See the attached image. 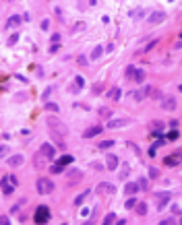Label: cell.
Instances as JSON below:
<instances>
[{"instance_id":"cell-1","label":"cell","mask_w":182,"mask_h":225,"mask_svg":"<svg viewBox=\"0 0 182 225\" xmlns=\"http://www.w3.org/2000/svg\"><path fill=\"white\" fill-rule=\"evenodd\" d=\"M46 122H48V126L52 128V132H58V134H62V136L68 132L66 124H64V122H60V120H56L54 116H48V120H46Z\"/></svg>"},{"instance_id":"cell-2","label":"cell","mask_w":182,"mask_h":225,"mask_svg":"<svg viewBox=\"0 0 182 225\" xmlns=\"http://www.w3.org/2000/svg\"><path fill=\"white\" fill-rule=\"evenodd\" d=\"M35 190L39 192V194H50L52 190H54V182L48 178H39L35 182Z\"/></svg>"},{"instance_id":"cell-3","label":"cell","mask_w":182,"mask_h":225,"mask_svg":"<svg viewBox=\"0 0 182 225\" xmlns=\"http://www.w3.org/2000/svg\"><path fill=\"white\" fill-rule=\"evenodd\" d=\"M170 198H172V194L170 192H155V209L157 211H161L168 202H170Z\"/></svg>"},{"instance_id":"cell-4","label":"cell","mask_w":182,"mask_h":225,"mask_svg":"<svg viewBox=\"0 0 182 225\" xmlns=\"http://www.w3.org/2000/svg\"><path fill=\"white\" fill-rule=\"evenodd\" d=\"M48 219H50V209H48L46 204L37 207V211H35V221H37V223H46Z\"/></svg>"},{"instance_id":"cell-5","label":"cell","mask_w":182,"mask_h":225,"mask_svg":"<svg viewBox=\"0 0 182 225\" xmlns=\"http://www.w3.org/2000/svg\"><path fill=\"white\" fill-rule=\"evenodd\" d=\"M54 145H50V142H44L42 145V157L44 159H54Z\"/></svg>"},{"instance_id":"cell-6","label":"cell","mask_w":182,"mask_h":225,"mask_svg":"<svg viewBox=\"0 0 182 225\" xmlns=\"http://www.w3.org/2000/svg\"><path fill=\"white\" fill-rule=\"evenodd\" d=\"M21 23H23V17H21V15H12L11 19L6 21V25H4V27H6V29H15V27H19Z\"/></svg>"},{"instance_id":"cell-7","label":"cell","mask_w":182,"mask_h":225,"mask_svg":"<svg viewBox=\"0 0 182 225\" xmlns=\"http://www.w3.org/2000/svg\"><path fill=\"white\" fill-rule=\"evenodd\" d=\"M161 107L168 109V112H174V109H176V99H174V97H163V99H161Z\"/></svg>"},{"instance_id":"cell-8","label":"cell","mask_w":182,"mask_h":225,"mask_svg":"<svg viewBox=\"0 0 182 225\" xmlns=\"http://www.w3.org/2000/svg\"><path fill=\"white\" fill-rule=\"evenodd\" d=\"M102 130H103V126H91V128H87V130L83 132V139H93V136H97Z\"/></svg>"},{"instance_id":"cell-9","label":"cell","mask_w":182,"mask_h":225,"mask_svg":"<svg viewBox=\"0 0 182 225\" xmlns=\"http://www.w3.org/2000/svg\"><path fill=\"white\" fill-rule=\"evenodd\" d=\"M128 124V120L126 118H118V120H108V128H122Z\"/></svg>"},{"instance_id":"cell-10","label":"cell","mask_w":182,"mask_h":225,"mask_svg":"<svg viewBox=\"0 0 182 225\" xmlns=\"http://www.w3.org/2000/svg\"><path fill=\"white\" fill-rule=\"evenodd\" d=\"M106 167H108V169H116V167H118V157L114 153H110L106 157Z\"/></svg>"},{"instance_id":"cell-11","label":"cell","mask_w":182,"mask_h":225,"mask_svg":"<svg viewBox=\"0 0 182 225\" xmlns=\"http://www.w3.org/2000/svg\"><path fill=\"white\" fill-rule=\"evenodd\" d=\"M139 182H128V184H124V194H135V192H139Z\"/></svg>"},{"instance_id":"cell-12","label":"cell","mask_w":182,"mask_h":225,"mask_svg":"<svg viewBox=\"0 0 182 225\" xmlns=\"http://www.w3.org/2000/svg\"><path fill=\"white\" fill-rule=\"evenodd\" d=\"M8 182H11L8 178H2V194H4V196H11L12 194V186H15V184H8Z\"/></svg>"},{"instance_id":"cell-13","label":"cell","mask_w":182,"mask_h":225,"mask_svg":"<svg viewBox=\"0 0 182 225\" xmlns=\"http://www.w3.org/2000/svg\"><path fill=\"white\" fill-rule=\"evenodd\" d=\"M11 167H21L23 165V155H12V157H8V161H6Z\"/></svg>"},{"instance_id":"cell-14","label":"cell","mask_w":182,"mask_h":225,"mask_svg":"<svg viewBox=\"0 0 182 225\" xmlns=\"http://www.w3.org/2000/svg\"><path fill=\"white\" fill-rule=\"evenodd\" d=\"M97 192H102V194H114V192H116V188H114L112 184H106V182H103V184H99V186H97Z\"/></svg>"},{"instance_id":"cell-15","label":"cell","mask_w":182,"mask_h":225,"mask_svg":"<svg viewBox=\"0 0 182 225\" xmlns=\"http://www.w3.org/2000/svg\"><path fill=\"white\" fill-rule=\"evenodd\" d=\"M163 17H166V15H163L161 11L151 12V17H149V23H161V21H163Z\"/></svg>"},{"instance_id":"cell-16","label":"cell","mask_w":182,"mask_h":225,"mask_svg":"<svg viewBox=\"0 0 182 225\" xmlns=\"http://www.w3.org/2000/svg\"><path fill=\"white\" fill-rule=\"evenodd\" d=\"M120 89H118V87H114V89H110V91H108V99H114V101H120Z\"/></svg>"},{"instance_id":"cell-17","label":"cell","mask_w":182,"mask_h":225,"mask_svg":"<svg viewBox=\"0 0 182 225\" xmlns=\"http://www.w3.org/2000/svg\"><path fill=\"white\" fill-rule=\"evenodd\" d=\"M135 211H136V215L139 217H143V215H147V204L141 201V202H136V207H135Z\"/></svg>"},{"instance_id":"cell-18","label":"cell","mask_w":182,"mask_h":225,"mask_svg":"<svg viewBox=\"0 0 182 225\" xmlns=\"http://www.w3.org/2000/svg\"><path fill=\"white\" fill-rule=\"evenodd\" d=\"M102 54H103V47H102V46H95L93 50H91V60L102 58Z\"/></svg>"},{"instance_id":"cell-19","label":"cell","mask_w":182,"mask_h":225,"mask_svg":"<svg viewBox=\"0 0 182 225\" xmlns=\"http://www.w3.org/2000/svg\"><path fill=\"white\" fill-rule=\"evenodd\" d=\"M50 171H52V174H62V171H64V163L58 159V163H54V165L50 167Z\"/></svg>"},{"instance_id":"cell-20","label":"cell","mask_w":182,"mask_h":225,"mask_svg":"<svg viewBox=\"0 0 182 225\" xmlns=\"http://www.w3.org/2000/svg\"><path fill=\"white\" fill-rule=\"evenodd\" d=\"M89 194H91V190H87V192H83V194H79V196L75 198V207H81V204H83V201H85V198H87Z\"/></svg>"},{"instance_id":"cell-21","label":"cell","mask_w":182,"mask_h":225,"mask_svg":"<svg viewBox=\"0 0 182 225\" xmlns=\"http://www.w3.org/2000/svg\"><path fill=\"white\" fill-rule=\"evenodd\" d=\"M75 83H77V87H70V91H75V93H77V91H81V89H83L85 81H83V77H77V79H75Z\"/></svg>"},{"instance_id":"cell-22","label":"cell","mask_w":182,"mask_h":225,"mask_svg":"<svg viewBox=\"0 0 182 225\" xmlns=\"http://www.w3.org/2000/svg\"><path fill=\"white\" fill-rule=\"evenodd\" d=\"M46 112H56V114H58V112H60V107H58V103H52V101H46Z\"/></svg>"},{"instance_id":"cell-23","label":"cell","mask_w":182,"mask_h":225,"mask_svg":"<svg viewBox=\"0 0 182 225\" xmlns=\"http://www.w3.org/2000/svg\"><path fill=\"white\" fill-rule=\"evenodd\" d=\"M178 161H180V157H166V161H163V163H166L168 167H174Z\"/></svg>"},{"instance_id":"cell-24","label":"cell","mask_w":182,"mask_h":225,"mask_svg":"<svg viewBox=\"0 0 182 225\" xmlns=\"http://www.w3.org/2000/svg\"><path fill=\"white\" fill-rule=\"evenodd\" d=\"M103 223L110 225V223H116V213H108L106 217H103Z\"/></svg>"},{"instance_id":"cell-25","label":"cell","mask_w":182,"mask_h":225,"mask_svg":"<svg viewBox=\"0 0 182 225\" xmlns=\"http://www.w3.org/2000/svg\"><path fill=\"white\" fill-rule=\"evenodd\" d=\"M130 17L133 19H141V17H145V11L143 8H135V11H130Z\"/></svg>"},{"instance_id":"cell-26","label":"cell","mask_w":182,"mask_h":225,"mask_svg":"<svg viewBox=\"0 0 182 225\" xmlns=\"http://www.w3.org/2000/svg\"><path fill=\"white\" fill-rule=\"evenodd\" d=\"M136 182H139V188H141V190H147L149 188V180L147 178H139Z\"/></svg>"},{"instance_id":"cell-27","label":"cell","mask_w":182,"mask_h":225,"mask_svg":"<svg viewBox=\"0 0 182 225\" xmlns=\"http://www.w3.org/2000/svg\"><path fill=\"white\" fill-rule=\"evenodd\" d=\"M135 81L136 83H143V81H145V70H136L135 72Z\"/></svg>"},{"instance_id":"cell-28","label":"cell","mask_w":182,"mask_h":225,"mask_svg":"<svg viewBox=\"0 0 182 225\" xmlns=\"http://www.w3.org/2000/svg\"><path fill=\"white\" fill-rule=\"evenodd\" d=\"M17 41H19V33H12V35L6 39V46H15Z\"/></svg>"},{"instance_id":"cell-29","label":"cell","mask_w":182,"mask_h":225,"mask_svg":"<svg viewBox=\"0 0 182 225\" xmlns=\"http://www.w3.org/2000/svg\"><path fill=\"white\" fill-rule=\"evenodd\" d=\"M155 46H157V39H153V41H149V44H147V46H145V47H143L141 52H151V50H153V47H155Z\"/></svg>"},{"instance_id":"cell-30","label":"cell","mask_w":182,"mask_h":225,"mask_svg":"<svg viewBox=\"0 0 182 225\" xmlns=\"http://www.w3.org/2000/svg\"><path fill=\"white\" fill-rule=\"evenodd\" d=\"M145 95H147V89H145V91H136V93H133V97H135L136 101H141V99H145Z\"/></svg>"},{"instance_id":"cell-31","label":"cell","mask_w":182,"mask_h":225,"mask_svg":"<svg viewBox=\"0 0 182 225\" xmlns=\"http://www.w3.org/2000/svg\"><path fill=\"white\" fill-rule=\"evenodd\" d=\"M124 207H126V209H135V207H136V198H128V201L124 202Z\"/></svg>"},{"instance_id":"cell-32","label":"cell","mask_w":182,"mask_h":225,"mask_svg":"<svg viewBox=\"0 0 182 225\" xmlns=\"http://www.w3.org/2000/svg\"><path fill=\"white\" fill-rule=\"evenodd\" d=\"M110 147H114V141H102L99 142V149H110Z\"/></svg>"},{"instance_id":"cell-33","label":"cell","mask_w":182,"mask_h":225,"mask_svg":"<svg viewBox=\"0 0 182 225\" xmlns=\"http://www.w3.org/2000/svg\"><path fill=\"white\" fill-rule=\"evenodd\" d=\"M135 72H136L135 66H128V68H126V79H133V77H135Z\"/></svg>"},{"instance_id":"cell-34","label":"cell","mask_w":182,"mask_h":225,"mask_svg":"<svg viewBox=\"0 0 182 225\" xmlns=\"http://www.w3.org/2000/svg\"><path fill=\"white\" fill-rule=\"evenodd\" d=\"M178 136H180V132L176 130V128H174V130H172V132H168V139H170V141H176Z\"/></svg>"},{"instance_id":"cell-35","label":"cell","mask_w":182,"mask_h":225,"mask_svg":"<svg viewBox=\"0 0 182 225\" xmlns=\"http://www.w3.org/2000/svg\"><path fill=\"white\" fill-rule=\"evenodd\" d=\"M157 176H159V171H157V169H155V167H149V178H151V180H155Z\"/></svg>"},{"instance_id":"cell-36","label":"cell","mask_w":182,"mask_h":225,"mask_svg":"<svg viewBox=\"0 0 182 225\" xmlns=\"http://www.w3.org/2000/svg\"><path fill=\"white\" fill-rule=\"evenodd\" d=\"M52 91H54V87H48V89H46V91H44V95H42V99H48Z\"/></svg>"},{"instance_id":"cell-37","label":"cell","mask_w":182,"mask_h":225,"mask_svg":"<svg viewBox=\"0 0 182 225\" xmlns=\"http://www.w3.org/2000/svg\"><path fill=\"white\" fill-rule=\"evenodd\" d=\"M128 174H130V167L126 165V167H124V169H122V171H120V178L124 180V178H126V176H128Z\"/></svg>"},{"instance_id":"cell-38","label":"cell","mask_w":182,"mask_h":225,"mask_svg":"<svg viewBox=\"0 0 182 225\" xmlns=\"http://www.w3.org/2000/svg\"><path fill=\"white\" fill-rule=\"evenodd\" d=\"M60 161H62V163L66 165V163H72V157H70V155H64V157H62Z\"/></svg>"},{"instance_id":"cell-39","label":"cell","mask_w":182,"mask_h":225,"mask_svg":"<svg viewBox=\"0 0 182 225\" xmlns=\"http://www.w3.org/2000/svg\"><path fill=\"white\" fill-rule=\"evenodd\" d=\"M58 50H60V44H58V46H56V44H52V46H50V54H56Z\"/></svg>"},{"instance_id":"cell-40","label":"cell","mask_w":182,"mask_h":225,"mask_svg":"<svg viewBox=\"0 0 182 225\" xmlns=\"http://www.w3.org/2000/svg\"><path fill=\"white\" fill-rule=\"evenodd\" d=\"M79 64H81V66H87V64H89V60L85 58V56H79Z\"/></svg>"},{"instance_id":"cell-41","label":"cell","mask_w":182,"mask_h":225,"mask_svg":"<svg viewBox=\"0 0 182 225\" xmlns=\"http://www.w3.org/2000/svg\"><path fill=\"white\" fill-rule=\"evenodd\" d=\"M99 114H102V116H112V112H110L108 107H102V109H99Z\"/></svg>"},{"instance_id":"cell-42","label":"cell","mask_w":182,"mask_h":225,"mask_svg":"<svg viewBox=\"0 0 182 225\" xmlns=\"http://www.w3.org/2000/svg\"><path fill=\"white\" fill-rule=\"evenodd\" d=\"M174 221H176L174 217H168V219H163V221H161V225H170V223H174Z\"/></svg>"},{"instance_id":"cell-43","label":"cell","mask_w":182,"mask_h":225,"mask_svg":"<svg viewBox=\"0 0 182 225\" xmlns=\"http://www.w3.org/2000/svg\"><path fill=\"white\" fill-rule=\"evenodd\" d=\"M52 44H60V33H54V35H52Z\"/></svg>"},{"instance_id":"cell-44","label":"cell","mask_w":182,"mask_h":225,"mask_svg":"<svg viewBox=\"0 0 182 225\" xmlns=\"http://www.w3.org/2000/svg\"><path fill=\"white\" fill-rule=\"evenodd\" d=\"M6 149H8V147H6V145H2V147H0V155H2V157H4V155H6Z\"/></svg>"},{"instance_id":"cell-45","label":"cell","mask_w":182,"mask_h":225,"mask_svg":"<svg viewBox=\"0 0 182 225\" xmlns=\"http://www.w3.org/2000/svg\"><path fill=\"white\" fill-rule=\"evenodd\" d=\"M102 89H103V85H102V83H97V85H95V89H93V91H95V93H99Z\"/></svg>"},{"instance_id":"cell-46","label":"cell","mask_w":182,"mask_h":225,"mask_svg":"<svg viewBox=\"0 0 182 225\" xmlns=\"http://www.w3.org/2000/svg\"><path fill=\"white\" fill-rule=\"evenodd\" d=\"M8 180H11V184H15V186L19 184V180H17V176H11V178H8Z\"/></svg>"},{"instance_id":"cell-47","label":"cell","mask_w":182,"mask_h":225,"mask_svg":"<svg viewBox=\"0 0 182 225\" xmlns=\"http://www.w3.org/2000/svg\"><path fill=\"white\" fill-rule=\"evenodd\" d=\"M91 165L95 167V169H103V165H102V163H97V161H95V163H91Z\"/></svg>"},{"instance_id":"cell-48","label":"cell","mask_w":182,"mask_h":225,"mask_svg":"<svg viewBox=\"0 0 182 225\" xmlns=\"http://www.w3.org/2000/svg\"><path fill=\"white\" fill-rule=\"evenodd\" d=\"M50 27V21H42V29H48Z\"/></svg>"},{"instance_id":"cell-49","label":"cell","mask_w":182,"mask_h":225,"mask_svg":"<svg viewBox=\"0 0 182 225\" xmlns=\"http://www.w3.org/2000/svg\"><path fill=\"white\" fill-rule=\"evenodd\" d=\"M178 89H180V91H182V85H180V87H178Z\"/></svg>"},{"instance_id":"cell-50","label":"cell","mask_w":182,"mask_h":225,"mask_svg":"<svg viewBox=\"0 0 182 225\" xmlns=\"http://www.w3.org/2000/svg\"><path fill=\"white\" fill-rule=\"evenodd\" d=\"M180 223H182V217H180Z\"/></svg>"}]
</instances>
